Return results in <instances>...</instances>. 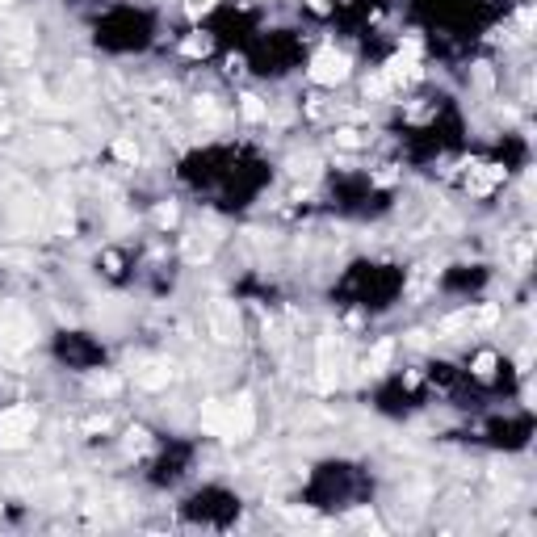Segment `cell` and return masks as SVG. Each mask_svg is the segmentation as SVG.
<instances>
[{
	"label": "cell",
	"mask_w": 537,
	"mask_h": 537,
	"mask_svg": "<svg viewBox=\"0 0 537 537\" xmlns=\"http://www.w3.org/2000/svg\"><path fill=\"white\" fill-rule=\"evenodd\" d=\"M252 424H256V412H252L248 395H240L235 403H210L206 408V428L218 432L223 441H248Z\"/></svg>",
	"instance_id": "obj_1"
},
{
	"label": "cell",
	"mask_w": 537,
	"mask_h": 537,
	"mask_svg": "<svg viewBox=\"0 0 537 537\" xmlns=\"http://www.w3.org/2000/svg\"><path fill=\"white\" fill-rule=\"evenodd\" d=\"M34 428H38V412L34 408H5L0 412V449H21L29 436H34Z\"/></svg>",
	"instance_id": "obj_2"
},
{
	"label": "cell",
	"mask_w": 537,
	"mask_h": 537,
	"mask_svg": "<svg viewBox=\"0 0 537 537\" xmlns=\"http://www.w3.org/2000/svg\"><path fill=\"white\" fill-rule=\"evenodd\" d=\"M345 76H349V55L345 51H336V47L315 51V59H311V80L315 84H340Z\"/></svg>",
	"instance_id": "obj_3"
},
{
	"label": "cell",
	"mask_w": 537,
	"mask_h": 537,
	"mask_svg": "<svg viewBox=\"0 0 537 537\" xmlns=\"http://www.w3.org/2000/svg\"><path fill=\"white\" fill-rule=\"evenodd\" d=\"M210 327H214L218 340H235L240 323H235V307H231V302H214V307H210Z\"/></svg>",
	"instance_id": "obj_4"
},
{
	"label": "cell",
	"mask_w": 537,
	"mask_h": 537,
	"mask_svg": "<svg viewBox=\"0 0 537 537\" xmlns=\"http://www.w3.org/2000/svg\"><path fill=\"white\" fill-rule=\"evenodd\" d=\"M168 378H173V369H168V365H160V361L143 365L139 374H134V382H139V386H147V390H160V386H168Z\"/></svg>",
	"instance_id": "obj_5"
},
{
	"label": "cell",
	"mask_w": 537,
	"mask_h": 537,
	"mask_svg": "<svg viewBox=\"0 0 537 537\" xmlns=\"http://www.w3.org/2000/svg\"><path fill=\"white\" fill-rule=\"evenodd\" d=\"M114 155H118L122 164H134V160H139V143H134V139H118V143H114Z\"/></svg>",
	"instance_id": "obj_6"
},
{
	"label": "cell",
	"mask_w": 537,
	"mask_h": 537,
	"mask_svg": "<svg viewBox=\"0 0 537 537\" xmlns=\"http://www.w3.org/2000/svg\"><path fill=\"white\" fill-rule=\"evenodd\" d=\"M495 374V353H479L475 357V378H491Z\"/></svg>",
	"instance_id": "obj_7"
},
{
	"label": "cell",
	"mask_w": 537,
	"mask_h": 537,
	"mask_svg": "<svg viewBox=\"0 0 537 537\" xmlns=\"http://www.w3.org/2000/svg\"><path fill=\"white\" fill-rule=\"evenodd\" d=\"M240 110H244V118H248V122H260V118L268 114V110L260 105V97H244V105H240Z\"/></svg>",
	"instance_id": "obj_8"
},
{
	"label": "cell",
	"mask_w": 537,
	"mask_h": 537,
	"mask_svg": "<svg viewBox=\"0 0 537 537\" xmlns=\"http://www.w3.org/2000/svg\"><path fill=\"white\" fill-rule=\"evenodd\" d=\"M336 143H340V147H361V134L345 126V130H336Z\"/></svg>",
	"instance_id": "obj_9"
},
{
	"label": "cell",
	"mask_w": 537,
	"mask_h": 537,
	"mask_svg": "<svg viewBox=\"0 0 537 537\" xmlns=\"http://www.w3.org/2000/svg\"><path fill=\"white\" fill-rule=\"evenodd\" d=\"M155 223H160V227H173V223H177V210H173V206H160V210H155Z\"/></svg>",
	"instance_id": "obj_10"
},
{
	"label": "cell",
	"mask_w": 537,
	"mask_h": 537,
	"mask_svg": "<svg viewBox=\"0 0 537 537\" xmlns=\"http://www.w3.org/2000/svg\"><path fill=\"white\" fill-rule=\"evenodd\" d=\"M206 51H210L206 38H189V42H185V55H206Z\"/></svg>",
	"instance_id": "obj_11"
},
{
	"label": "cell",
	"mask_w": 537,
	"mask_h": 537,
	"mask_svg": "<svg viewBox=\"0 0 537 537\" xmlns=\"http://www.w3.org/2000/svg\"><path fill=\"white\" fill-rule=\"evenodd\" d=\"M197 114H206V118H214V114H218V110H214V105H210V97H201V101H197Z\"/></svg>",
	"instance_id": "obj_12"
},
{
	"label": "cell",
	"mask_w": 537,
	"mask_h": 537,
	"mask_svg": "<svg viewBox=\"0 0 537 537\" xmlns=\"http://www.w3.org/2000/svg\"><path fill=\"white\" fill-rule=\"evenodd\" d=\"M189 9L193 13H206V9H214V0H189Z\"/></svg>",
	"instance_id": "obj_13"
},
{
	"label": "cell",
	"mask_w": 537,
	"mask_h": 537,
	"mask_svg": "<svg viewBox=\"0 0 537 537\" xmlns=\"http://www.w3.org/2000/svg\"><path fill=\"white\" fill-rule=\"evenodd\" d=\"M311 9H315V13H327V0H311Z\"/></svg>",
	"instance_id": "obj_14"
}]
</instances>
